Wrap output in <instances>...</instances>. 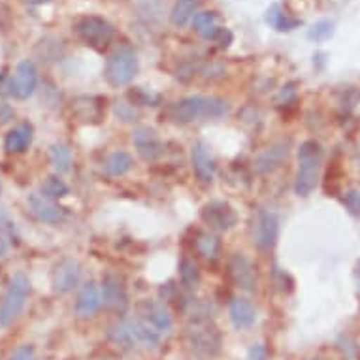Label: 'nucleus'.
Here are the masks:
<instances>
[{
    "mask_svg": "<svg viewBox=\"0 0 360 360\" xmlns=\"http://www.w3.org/2000/svg\"><path fill=\"white\" fill-rule=\"evenodd\" d=\"M231 112V104L217 96H187L172 106V117L177 123H198L210 119H221Z\"/></svg>",
    "mask_w": 360,
    "mask_h": 360,
    "instance_id": "obj_1",
    "label": "nucleus"
},
{
    "mask_svg": "<svg viewBox=\"0 0 360 360\" xmlns=\"http://www.w3.org/2000/svg\"><path fill=\"white\" fill-rule=\"evenodd\" d=\"M298 172L295 177V193L302 198H306L315 191L319 184L321 162H323V149L319 142L307 140L298 148Z\"/></svg>",
    "mask_w": 360,
    "mask_h": 360,
    "instance_id": "obj_2",
    "label": "nucleus"
},
{
    "mask_svg": "<svg viewBox=\"0 0 360 360\" xmlns=\"http://www.w3.org/2000/svg\"><path fill=\"white\" fill-rule=\"evenodd\" d=\"M74 32L77 38L93 49H106L115 38V30L106 19L98 18V15H83L74 23Z\"/></svg>",
    "mask_w": 360,
    "mask_h": 360,
    "instance_id": "obj_3",
    "label": "nucleus"
},
{
    "mask_svg": "<svg viewBox=\"0 0 360 360\" xmlns=\"http://www.w3.org/2000/svg\"><path fill=\"white\" fill-rule=\"evenodd\" d=\"M29 278L21 272L15 274L10 283V289L4 296V302L0 306V326H10L21 315L27 298H29Z\"/></svg>",
    "mask_w": 360,
    "mask_h": 360,
    "instance_id": "obj_4",
    "label": "nucleus"
},
{
    "mask_svg": "<svg viewBox=\"0 0 360 360\" xmlns=\"http://www.w3.org/2000/svg\"><path fill=\"white\" fill-rule=\"evenodd\" d=\"M138 74L136 53L129 48L117 49L106 63V79L113 87L129 85Z\"/></svg>",
    "mask_w": 360,
    "mask_h": 360,
    "instance_id": "obj_5",
    "label": "nucleus"
},
{
    "mask_svg": "<svg viewBox=\"0 0 360 360\" xmlns=\"http://www.w3.org/2000/svg\"><path fill=\"white\" fill-rule=\"evenodd\" d=\"M187 338L193 347L202 354H215L221 349V334L207 319H195L187 328Z\"/></svg>",
    "mask_w": 360,
    "mask_h": 360,
    "instance_id": "obj_6",
    "label": "nucleus"
},
{
    "mask_svg": "<svg viewBox=\"0 0 360 360\" xmlns=\"http://www.w3.org/2000/svg\"><path fill=\"white\" fill-rule=\"evenodd\" d=\"M279 217L272 210L260 207L253 217V243L259 249H272L278 243Z\"/></svg>",
    "mask_w": 360,
    "mask_h": 360,
    "instance_id": "obj_7",
    "label": "nucleus"
},
{
    "mask_svg": "<svg viewBox=\"0 0 360 360\" xmlns=\"http://www.w3.org/2000/svg\"><path fill=\"white\" fill-rule=\"evenodd\" d=\"M36 85H38V72L32 60H21L15 66V72L10 77V91L8 95L18 98V101H27L34 95Z\"/></svg>",
    "mask_w": 360,
    "mask_h": 360,
    "instance_id": "obj_8",
    "label": "nucleus"
},
{
    "mask_svg": "<svg viewBox=\"0 0 360 360\" xmlns=\"http://www.w3.org/2000/svg\"><path fill=\"white\" fill-rule=\"evenodd\" d=\"M79 279H82V264L76 259L66 257L55 264L53 274H51V283H53V289L60 295H66V292L76 289Z\"/></svg>",
    "mask_w": 360,
    "mask_h": 360,
    "instance_id": "obj_9",
    "label": "nucleus"
},
{
    "mask_svg": "<svg viewBox=\"0 0 360 360\" xmlns=\"http://www.w3.org/2000/svg\"><path fill=\"white\" fill-rule=\"evenodd\" d=\"M202 219H204V223L210 224V229L231 231L232 226L236 224L238 215L232 210V206H229L226 202L213 200L202 207Z\"/></svg>",
    "mask_w": 360,
    "mask_h": 360,
    "instance_id": "obj_10",
    "label": "nucleus"
},
{
    "mask_svg": "<svg viewBox=\"0 0 360 360\" xmlns=\"http://www.w3.org/2000/svg\"><path fill=\"white\" fill-rule=\"evenodd\" d=\"M132 143H134L138 155L143 160H148V162L157 160L162 155V151H165L159 134L153 129H149V127H138L134 130V134H132Z\"/></svg>",
    "mask_w": 360,
    "mask_h": 360,
    "instance_id": "obj_11",
    "label": "nucleus"
},
{
    "mask_svg": "<svg viewBox=\"0 0 360 360\" xmlns=\"http://www.w3.org/2000/svg\"><path fill=\"white\" fill-rule=\"evenodd\" d=\"M231 276L234 279V283L243 290H255L257 289V270L251 264V260L242 253L232 255L231 259Z\"/></svg>",
    "mask_w": 360,
    "mask_h": 360,
    "instance_id": "obj_12",
    "label": "nucleus"
},
{
    "mask_svg": "<svg viewBox=\"0 0 360 360\" xmlns=\"http://www.w3.org/2000/svg\"><path fill=\"white\" fill-rule=\"evenodd\" d=\"M29 206L32 210L36 217L49 224H59L65 219V207H60L59 204H55V200L44 196L41 193H34L29 196Z\"/></svg>",
    "mask_w": 360,
    "mask_h": 360,
    "instance_id": "obj_13",
    "label": "nucleus"
},
{
    "mask_svg": "<svg viewBox=\"0 0 360 360\" xmlns=\"http://www.w3.org/2000/svg\"><path fill=\"white\" fill-rule=\"evenodd\" d=\"M191 162H193V170L195 176L200 179L202 184H212L215 177V162L213 157L210 155V149L204 142H196L191 149Z\"/></svg>",
    "mask_w": 360,
    "mask_h": 360,
    "instance_id": "obj_14",
    "label": "nucleus"
},
{
    "mask_svg": "<svg viewBox=\"0 0 360 360\" xmlns=\"http://www.w3.org/2000/svg\"><path fill=\"white\" fill-rule=\"evenodd\" d=\"M102 300L108 307H112L113 311L123 313L129 306V296L124 289L123 281L117 276H106L102 281Z\"/></svg>",
    "mask_w": 360,
    "mask_h": 360,
    "instance_id": "obj_15",
    "label": "nucleus"
},
{
    "mask_svg": "<svg viewBox=\"0 0 360 360\" xmlns=\"http://www.w3.org/2000/svg\"><path fill=\"white\" fill-rule=\"evenodd\" d=\"M140 315L143 317V321L151 325L155 330L159 332H170L174 321H172L170 311L166 309L160 302L146 300L140 304Z\"/></svg>",
    "mask_w": 360,
    "mask_h": 360,
    "instance_id": "obj_16",
    "label": "nucleus"
},
{
    "mask_svg": "<svg viewBox=\"0 0 360 360\" xmlns=\"http://www.w3.org/2000/svg\"><path fill=\"white\" fill-rule=\"evenodd\" d=\"M102 292L98 290L95 283H87L82 289L76 302V313L82 319H89L95 317L96 313L101 311L102 307Z\"/></svg>",
    "mask_w": 360,
    "mask_h": 360,
    "instance_id": "obj_17",
    "label": "nucleus"
},
{
    "mask_svg": "<svg viewBox=\"0 0 360 360\" xmlns=\"http://www.w3.org/2000/svg\"><path fill=\"white\" fill-rule=\"evenodd\" d=\"M124 326L129 328L130 336L134 338V342L138 345H142L146 349H157L160 345V336L159 332L155 330L153 326L148 325L143 319H127L124 321Z\"/></svg>",
    "mask_w": 360,
    "mask_h": 360,
    "instance_id": "obj_18",
    "label": "nucleus"
},
{
    "mask_svg": "<svg viewBox=\"0 0 360 360\" xmlns=\"http://www.w3.org/2000/svg\"><path fill=\"white\" fill-rule=\"evenodd\" d=\"M231 319L236 328H251L257 323V309L248 298L234 296L231 300Z\"/></svg>",
    "mask_w": 360,
    "mask_h": 360,
    "instance_id": "obj_19",
    "label": "nucleus"
},
{
    "mask_svg": "<svg viewBox=\"0 0 360 360\" xmlns=\"http://www.w3.org/2000/svg\"><path fill=\"white\" fill-rule=\"evenodd\" d=\"M30 142H32V127L29 123H21L6 134L4 149L10 155H19L29 149Z\"/></svg>",
    "mask_w": 360,
    "mask_h": 360,
    "instance_id": "obj_20",
    "label": "nucleus"
},
{
    "mask_svg": "<svg viewBox=\"0 0 360 360\" xmlns=\"http://www.w3.org/2000/svg\"><path fill=\"white\" fill-rule=\"evenodd\" d=\"M287 143H276L270 149H266L264 153H260L255 160V170L259 174H270L278 168L283 159L287 157Z\"/></svg>",
    "mask_w": 360,
    "mask_h": 360,
    "instance_id": "obj_21",
    "label": "nucleus"
},
{
    "mask_svg": "<svg viewBox=\"0 0 360 360\" xmlns=\"http://www.w3.org/2000/svg\"><path fill=\"white\" fill-rule=\"evenodd\" d=\"M200 8V0H177L172 8L170 19L176 27H185L191 19H195Z\"/></svg>",
    "mask_w": 360,
    "mask_h": 360,
    "instance_id": "obj_22",
    "label": "nucleus"
},
{
    "mask_svg": "<svg viewBox=\"0 0 360 360\" xmlns=\"http://www.w3.org/2000/svg\"><path fill=\"white\" fill-rule=\"evenodd\" d=\"M104 168L112 177H121L134 168V159L127 151H113L104 162Z\"/></svg>",
    "mask_w": 360,
    "mask_h": 360,
    "instance_id": "obj_23",
    "label": "nucleus"
},
{
    "mask_svg": "<svg viewBox=\"0 0 360 360\" xmlns=\"http://www.w3.org/2000/svg\"><path fill=\"white\" fill-rule=\"evenodd\" d=\"M193 29L204 40H215L219 32L217 18L213 12H198L193 19Z\"/></svg>",
    "mask_w": 360,
    "mask_h": 360,
    "instance_id": "obj_24",
    "label": "nucleus"
},
{
    "mask_svg": "<svg viewBox=\"0 0 360 360\" xmlns=\"http://www.w3.org/2000/svg\"><path fill=\"white\" fill-rule=\"evenodd\" d=\"M72 113L76 115L79 121H98L102 115V106L95 98L82 96L72 104Z\"/></svg>",
    "mask_w": 360,
    "mask_h": 360,
    "instance_id": "obj_25",
    "label": "nucleus"
},
{
    "mask_svg": "<svg viewBox=\"0 0 360 360\" xmlns=\"http://www.w3.org/2000/svg\"><path fill=\"white\" fill-rule=\"evenodd\" d=\"M196 251L207 260H215L221 253V240L212 232H200L196 236Z\"/></svg>",
    "mask_w": 360,
    "mask_h": 360,
    "instance_id": "obj_26",
    "label": "nucleus"
},
{
    "mask_svg": "<svg viewBox=\"0 0 360 360\" xmlns=\"http://www.w3.org/2000/svg\"><path fill=\"white\" fill-rule=\"evenodd\" d=\"M49 160L57 174H66L72 166V151L66 143H53L49 148Z\"/></svg>",
    "mask_w": 360,
    "mask_h": 360,
    "instance_id": "obj_27",
    "label": "nucleus"
},
{
    "mask_svg": "<svg viewBox=\"0 0 360 360\" xmlns=\"http://www.w3.org/2000/svg\"><path fill=\"white\" fill-rule=\"evenodd\" d=\"M266 21L272 25L274 29L281 30V32H285V30H292L295 27L300 25L298 19H290L289 15H285V13L281 12L279 4H272V6H270V10L266 13Z\"/></svg>",
    "mask_w": 360,
    "mask_h": 360,
    "instance_id": "obj_28",
    "label": "nucleus"
},
{
    "mask_svg": "<svg viewBox=\"0 0 360 360\" xmlns=\"http://www.w3.org/2000/svg\"><path fill=\"white\" fill-rule=\"evenodd\" d=\"M40 193L44 196L51 198V200H59V198H65V196H68L70 189H68V185H66L59 176H49L44 179Z\"/></svg>",
    "mask_w": 360,
    "mask_h": 360,
    "instance_id": "obj_29",
    "label": "nucleus"
},
{
    "mask_svg": "<svg viewBox=\"0 0 360 360\" xmlns=\"http://www.w3.org/2000/svg\"><path fill=\"white\" fill-rule=\"evenodd\" d=\"M179 276H181V283L189 289H195L200 285V270H198V264L195 260L185 259L179 266Z\"/></svg>",
    "mask_w": 360,
    "mask_h": 360,
    "instance_id": "obj_30",
    "label": "nucleus"
},
{
    "mask_svg": "<svg viewBox=\"0 0 360 360\" xmlns=\"http://www.w3.org/2000/svg\"><path fill=\"white\" fill-rule=\"evenodd\" d=\"M110 338H112V342L115 343V345H119L121 349H124V351H130V349H134V338L130 336L129 328L124 326V323H121V325L113 326L112 332H110Z\"/></svg>",
    "mask_w": 360,
    "mask_h": 360,
    "instance_id": "obj_31",
    "label": "nucleus"
},
{
    "mask_svg": "<svg viewBox=\"0 0 360 360\" xmlns=\"http://www.w3.org/2000/svg\"><path fill=\"white\" fill-rule=\"evenodd\" d=\"M332 32H334V23H330V21H319L317 25H313L311 30H309V38L315 41H321L330 38Z\"/></svg>",
    "mask_w": 360,
    "mask_h": 360,
    "instance_id": "obj_32",
    "label": "nucleus"
},
{
    "mask_svg": "<svg viewBox=\"0 0 360 360\" xmlns=\"http://www.w3.org/2000/svg\"><path fill=\"white\" fill-rule=\"evenodd\" d=\"M343 206L354 217H360V191H347L342 198Z\"/></svg>",
    "mask_w": 360,
    "mask_h": 360,
    "instance_id": "obj_33",
    "label": "nucleus"
},
{
    "mask_svg": "<svg viewBox=\"0 0 360 360\" xmlns=\"http://www.w3.org/2000/svg\"><path fill=\"white\" fill-rule=\"evenodd\" d=\"M115 113H117V117L123 119V121H136L138 117L136 108L132 106V104H124V102H121V104L115 106Z\"/></svg>",
    "mask_w": 360,
    "mask_h": 360,
    "instance_id": "obj_34",
    "label": "nucleus"
},
{
    "mask_svg": "<svg viewBox=\"0 0 360 360\" xmlns=\"http://www.w3.org/2000/svg\"><path fill=\"white\" fill-rule=\"evenodd\" d=\"M10 360H34V349L32 345H21L13 351Z\"/></svg>",
    "mask_w": 360,
    "mask_h": 360,
    "instance_id": "obj_35",
    "label": "nucleus"
},
{
    "mask_svg": "<svg viewBox=\"0 0 360 360\" xmlns=\"http://www.w3.org/2000/svg\"><path fill=\"white\" fill-rule=\"evenodd\" d=\"M268 359V349L262 345V343H259V345H255V347L249 349L248 356H245V360H266Z\"/></svg>",
    "mask_w": 360,
    "mask_h": 360,
    "instance_id": "obj_36",
    "label": "nucleus"
},
{
    "mask_svg": "<svg viewBox=\"0 0 360 360\" xmlns=\"http://www.w3.org/2000/svg\"><path fill=\"white\" fill-rule=\"evenodd\" d=\"M215 40L219 41V46H221V48H229L232 41V34L226 29H219L217 36H215Z\"/></svg>",
    "mask_w": 360,
    "mask_h": 360,
    "instance_id": "obj_37",
    "label": "nucleus"
},
{
    "mask_svg": "<svg viewBox=\"0 0 360 360\" xmlns=\"http://www.w3.org/2000/svg\"><path fill=\"white\" fill-rule=\"evenodd\" d=\"M13 110L8 104H0V124H4V123H10L13 119Z\"/></svg>",
    "mask_w": 360,
    "mask_h": 360,
    "instance_id": "obj_38",
    "label": "nucleus"
},
{
    "mask_svg": "<svg viewBox=\"0 0 360 360\" xmlns=\"http://www.w3.org/2000/svg\"><path fill=\"white\" fill-rule=\"evenodd\" d=\"M6 251H8V242L4 240V238L0 236V257H4V255H6Z\"/></svg>",
    "mask_w": 360,
    "mask_h": 360,
    "instance_id": "obj_39",
    "label": "nucleus"
},
{
    "mask_svg": "<svg viewBox=\"0 0 360 360\" xmlns=\"http://www.w3.org/2000/svg\"><path fill=\"white\" fill-rule=\"evenodd\" d=\"M32 4H46V2H51V0H30Z\"/></svg>",
    "mask_w": 360,
    "mask_h": 360,
    "instance_id": "obj_40",
    "label": "nucleus"
},
{
    "mask_svg": "<svg viewBox=\"0 0 360 360\" xmlns=\"http://www.w3.org/2000/svg\"><path fill=\"white\" fill-rule=\"evenodd\" d=\"M306 360H328V359H323V356H311V359H306Z\"/></svg>",
    "mask_w": 360,
    "mask_h": 360,
    "instance_id": "obj_41",
    "label": "nucleus"
},
{
    "mask_svg": "<svg viewBox=\"0 0 360 360\" xmlns=\"http://www.w3.org/2000/svg\"><path fill=\"white\" fill-rule=\"evenodd\" d=\"M356 157H359V160H360V143H359V148H356Z\"/></svg>",
    "mask_w": 360,
    "mask_h": 360,
    "instance_id": "obj_42",
    "label": "nucleus"
},
{
    "mask_svg": "<svg viewBox=\"0 0 360 360\" xmlns=\"http://www.w3.org/2000/svg\"><path fill=\"white\" fill-rule=\"evenodd\" d=\"M104 360H110V359H104Z\"/></svg>",
    "mask_w": 360,
    "mask_h": 360,
    "instance_id": "obj_43",
    "label": "nucleus"
}]
</instances>
